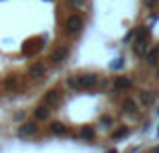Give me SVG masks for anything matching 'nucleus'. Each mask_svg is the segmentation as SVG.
<instances>
[{"mask_svg": "<svg viewBox=\"0 0 159 153\" xmlns=\"http://www.w3.org/2000/svg\"><path fill=\"white\" fill-rule=\"evenodd\" d=\"M58 97H61L58 91H48V93L44 95V99H43V105L44 107H54L58 103Z\"/></svg>", "mask_w": 159, "mask_h": 153, "instance_id": "nucleus-2", "label": "nucleus"}, {"mask_svg": "<svg viewBox=\"0 0 159 153\" xmlns=\"http://www.w3.org/2000/svg\"><path fill=\"white\" fill-rule=\"evenodd\" d=\"M129 85H131V83H129V79H117L115 89H127Z\"/></svg>", "mask_w": 159, "mask_h": 153, "instance_id": "nucleus-8", "label": "nucleus"}, {"mask_svg": "<svg viewBox=\"0 0 159 153\" xmlns=\"http://www.w3.org/2000/svg\"><path fill=\"white\" fill-rule=\"evenodd\" d=\"M123 107H127L129 113H133V111H135V105H133V101H125V105H123Z\"/></svg>", "mask_w": 159, "mask_h": 153, "instance_id": "nucleus-12", "label": "nucleus"}, {"mask_svg": "<svg viewBox=\"0 0 159 153\" xmlns=\"http://www.w3.org/2000/svg\"><path fill=\"white\" fill-rule=\"evenodd\" d=\"M36 129H39V125H36L34 121H28V123H24V125L18 129V135H20V137H26V135L36 133Z\"/></svg>", "mask_w": 159, "mask_h": 153, "instance_id": "nucleus-3", "label": "nucleus"}, {"mask_svg": "<svg viewBox=\"0 0 159 153\" xmlns=\"http://www.w3.org/2000/svg\"><path fill=\"white\" fill-rule=\"evenodd\" d=\"M123 135H127V129H119V131H115V133H113V139H119V137H123Z\"/></svg>", "mask_w": 159, "mask_h": 153, "instance_id": "nucleus-11", "label": "nucleus"}, {"mask_svg": "<svg viewBox=\"0 0 159 153\" xmlns=\"http://www.w3.org/2000/svg\"><path fill=\"white\" fill-rule=\"evenodd\" d=\"M34 115H36V119H47L48 117V111L44 109V107H39V109L34 111Z\"/></svg>", "mask_w": 159, "mask_h": 153, "instance_id": "nucleus-10", "label": "nucleus"}, {"mask_svg": "<svg viewBox=\"0 0 159 153\" xmlns=\"http://www.w3.org/2000/svg\"><path fill=\"white\" fill-rule=\"evenodd\" d=\"M51 131H52L54 135H65L66 133V125H62V123H52Z\"/></svg>", "mask_w": 159, "mask_h": 153, "instance_id": "nucleus-6", "label": "nucleus"}, {"mask_svg": "<svg viewBox=\"0 0 159 153\" xmlns=\"http://www.w3.org/2000/svg\"><path fill=\"white\" fill-rule=\"evenodd\" d=\"M107 153H117V151H115V149H111V151H107Z\"/></svg>", "mask_w": 159, "mask_h": 153, "instance_id": "nucleus-15", "label": "nucleus"}, {"mask_svg": "<svg viewBox=\"0 0 159 153\" xmlns=\"http://www.w3.org/2000/svg\"><path fill=\"white\" fill-rule=\"evenodd\" d=\"M141 99H143V103H145V105H149V103H151V95H147V93H143V95H141Z\"/></svg>", "mask_w": 159, "mask_h": 153, "instance_id": "nucleus-13", "label": "nucleus"}, {"mask_svg": "<svg viewBox=\"0 0 159 153\" xmlns=\"http://www.w3.org/2000/svg\"><path fill=\"white\" fill-rule=\"evenodd\" d=\"M95 83H97V77H93V75H83V77L70 79L69 85L73 87V89H91Z\"/></svg>", "mask_w": 159, "mask_h": 153, "instance_id": "nucleus-1", "label": "nucleus"}, {"mask_svg": "<svg viewBox=\"0 0 159 153\" xmlns=\"http://www.w3.org/2000/svg\"><path fill=\"white\" fill-rule=\"evenodd\" d=\"M81 137H83V139H93V137H95V131H93V127H89V125L81 127Z\"/></svg>", "mask_w": 159, "mask_h": 153, "instance_id": "nucleus-7", "label": "nucleus"}, {"mask_svg": "<svg viewBox=\"0 0 159 153\" xmlns=\"http://www.w3.org/2000/svg\"><path fill=\"white\" fill-rule=\"evenodd\" d=\"M79 26H81V18H77V16H70V18L66 20V28H69V32L77 30Z\"/></svg>", "mask_w": 159, "mask_h": 153, "instance_id": "nucleus-5", "label": "nucleus"}, {"mask_svg": "<svg viewBox=\"0 0 159 153\" xmlns=\"http://www.w3.org/2000/svg\"><path fill=\"white\" fill-rule=\"evenodd\" d=\"M151 153H159V147H155V149H153V151H151Z\"/></svg>", "mask_w": 159, "mask_h": 153, "instance_id": "nucleus-14", "label": "nucleus"}, {"mask_svg": "<svg viewBox=\"0 0 159 153\" xmlns=\"http://www.w3.org/2000/svg\"><path fill=\"white\" fill-rule=\"evenodd\" d=\"M28 75H30L32 79H40L44 75V67L43 65H32V67L28 69Z\"/></svg>", "mask_w": 159, "mask_h": 153, "instance_id": "nucleus-4", "label": "nucleus"}, {"mask_svg": "<svg viewBox=\"0 0 159 153\" xmlns=\"http://www.w3.org/2000/svg\"><path fill=\"white\" fill-rule=\"evenodd\" d=\"M65 55H66V51H65V48H58V51H54L52 61H54V63H58L61 59H65Z\"/></svg>", "mask_w": 159, "mask_h": 153, "instance_id": "nucleus-9", "label": "nucleus"}]
</instances>
